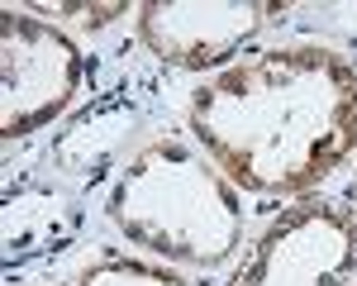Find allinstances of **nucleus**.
Masks as SVG:
<instances>
[{"label":"nucleus","mask_w":357,"mask_h":286,"mask_svg":"<svg viewBox=\"0 0 357 286\" xmlns=\"http://www.w3.org/2000/svg\"><path fill=\"white\" fill-rule=\"evenodd\" d=\"M357 272V210L296 200L248 248L229 286H343Z\"/></svg>","instance_id":"obj_4"},{"label":"nucleus","mask_w":357,"mask_h":286,"mask_svg":"<svg viewBox=\"0 0 357 286\" xmlns=\"http://www.w3.org/2000/svg\"><path fill=\"white\" fill-rule=\"evenodd\" d=\"M186 124L234 186L305 196L357 148V67L319 43L262 48L195 86Z\"/></svg>","instance_id":"obj_1"},{"label":"nucleus","mask_w":357,"mask_h":286,"mask_svg":"<svg viewBox=\"0 0 357 286\" xmlns=\"http://www.w3.org/2000/svg\"><path fill=\"white\" fill-rule=\"evenodd\" d=\"M77 286H191V282L158 267V262H143V257H100L77 277Z\"/></svg>","instance_id":"obj_6"},{"label":"nucleus","mask_w":357,"mask_h":286,"mask_svg":"<svg viewBox=\"0 0 357 286\" xmlns=\"http://www.w3.org/2000/svg\"><path fill=\"white\" fill-rule=\"evenodd\" d=\"M276 15L281 5L267 0H148L138 5V33L153 57L205 72L243 53V43H252Z\"/></svg>","instance_id":"obj_5"},{"label":"nucleus","mask_w":357,"mask_h":286,"mask_svg":"<svg viewBox=\"0 0 357 286\" xmlns=\"http://www.w3.org/2000/svg\"><path fill=\"white\" fill-rule=\"evenodd\" d=\"M86 82L82 48L33 20L29 10H0V139H29L77 105Z\"/></svg>","instance_id":"obj_3"},{"label":"nucleus","mask_w":357,"mask_h":286,"mask_svg":"<svg viewBox=\"0 0 357 286\" xmlns=\"http://www.w3.org/2000/svg\"><path fill=\"white\" fill-rule=\"evenodd\" d=\"M29 15H82V24H110L129 15V5H24Z\"/></svg>","instance_id":"obj_7"},{"label":"nucleus","mask_w":357,"mask_h":286,"mask_svg":"<svg viewBox=\"0 0 357 286\" xmlns=\"http://www.w3.org/2000/svg\"><path fill=\"white\" fill-rule=\"evenodd\" d=\"M114 229L181 267H224L243 248V200L200 143L162 134L119 172L110 191Z\"/></svg>","instance_id":"obj_2"}]
</instances>
